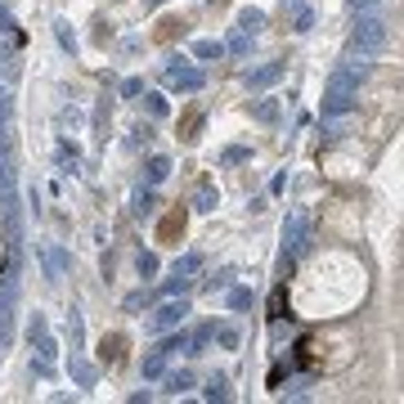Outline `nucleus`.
I'll list each match as a JSON object with an SVG mask.
<instances>
[{"instance_id":"nucleus-35","label":"nucleus","mask_w":404,"mask_h":404,"mask_svg":"<svg viewBox=\"0 0 404 404\" xmlns=\"http://www.w3.org/2000/svg\"><path fill=\"white\" fill-rule=\"evenodd\" d=\"M247 158H252L247 149H225V162H229V167H234V162H247Z\"/></svg>"},{"instance_id":"nucleus-4","label":"nucleus","mask_w":404,"mask_h":404,"mask_svg":"<svg viewBox=\"0 0 404 404\" xmlns=\"http://www.w3.org/2000/svg\"><path fill=\"white\" fill-rule=\"evenodd\" d=\"M167 81L176 85L180 94H198L202 85H207V76H202V67H189V63L176 54V59H167Z\"/></svg>"},{"instance_id":"nucleus-6","label":"nucleus","mask_w":404,"mask_h":404,"mask_svg":"<svg viewBox=\"0 0 404 404\" xmlns=\"http://www.w3.org/2000/svg\"><path fill=\"white\" fill-rule=\"evenodd\" d=\"M355 108H360V90H337V85L323 90V117H351Z\"/></svg>"},{"instance_id":"nucleus-1","label":"nucleus","mask_w":404,"mask_h":404,"mask_svg":"<svg viewBox=\"0 0 404 404\" xmlns=\"http://www.w3.org/2000/svg\"><path fill=\"white\" fill-rule=\"evenodd\" d=\"M387 41H391V23L378 14V9H369V14H355V27H351V50H360V54H378V50H387Z\"/></svg>"},{"instance_id":"nucleus-19","label":"nucleus","mask_w":404,"mask_h":404,"mask_svg":"<svg viewBox=\"0 0 404 404\" xmlns=\"http://www.w3.org/2000/svg\"><path fill=\"white\" fill-rule=\"evenodd\" d=\"M216 342L225 346V351H238V342H243V337H238L234 323H220V328H216Z\"/></svg>"},{"instance_id":"nucleus-37","label":"nucleus","mask_w":404,"mask_h":404,"mask_svg":"<svg viewBox=\"0 0 404 404\" xmlns=\"http://www.w3.org/2000/svg\"><path fill=\"white\" fill-rule=\"evenodd\" d=\"M269 314H274V319H278V314H283V287H278V292L269 296Z\"/></svg>"},{"instance_id":"nucleus-14","label":"nucleus","mask_w":404,"mask_h":404,"mask_svg":"<svg viewBox=\"0 0 404 404\" xmlns=\"http://www.w3.org/2000/svg\"><path fill=\"white\" fill-rule=\"evenodd\" d=\"M225 54H234V59H247V54H252V32H243V27H238V32L225 41Z\"/></svg>"},{"instance_id":"nucleus-17","label":"nucleus","mask_w":404,"mask_h":404,"mask_svg":"<svg viewBox=\"0 0 404 404\" xmlns=\"http://www.w3.org/2000/svg\"><path fill=\"white\" fill-rule=\"evenodd\" d=\"M202 269V256L198 252H185V256H176V265H171V274H185V278H194Z\"/></svg>"},{"instance_id":"nucleus-25","label":"nucleus","mask_w":404,"mask_h":404,"mask_svg":"<svg viewBox=\"0 0 404 404\" xmlns=\"http://www.w3.org/2000/svg\"><path fill=\"white\" fill-rule=\"evenodd\" d=\"M189 283H194V278H185V274H171L167 283H162V292H167V296H176V292H189Z\"/></svg>"},{"instance_id":"nucleus-7","label":"nucleus","mask_w":404,"mask_h":404,"mask_svg":"<svg viewBox=\"0 0 404 404\" xmlns=\"http://www.w3.org/2000/svg\"><path fill=\"white\" fill-rule=\"evenodd\" d=\"M167 369H171V351L158 342V346H153V351L140 360V378H144V382H162V373H167Z\"/></svg>"},{"instance_id":"nucleus-21","label":"nucleus","mask_w":404,"mask_h":404,"mask_svg":"<svg viewBox=\"0 0 404 404\" xmlns=\"http://www.w3.org/2000/svg\"><path fill=\"white\" fill-rule=\"evenodd\" d=\"M252 117H256V121H278V99H261V103L252 108Z\"/></svg>"},{"instance_id":"nucleus-10","label":"nucleus","mask_w":404,"mask_h":404,"mask_svg":"<svg viewBox=\"0 0 404 404\" xmlns=\"http://www.w3.org/2000/svg\"><path fill=\"white\" fill-rule=\"evenodd\" d=\"M14 346V296H0V355Z\"/></svg>"},{"instance_id":"nucleus-24","label":"nucleus","mask_w":404,"mask_h":404,"mask_svg":"<svg viewBox=\"0 0 404 404\" xmlns=\"http://www.w3.org/2000/svg\"><path fill=\"white\" fill-rule=\"evenodd\" d=\"M194 207H198V211H211V207H216V189H211V185H202L198 194H194Z\"/></svg>"},{"instance_id":"nucleus-5","label":"nucleus","mask_w":404,"mask_h":404,"mask_svg":"<svg viewBox=\"0 0 404 404\" xmlns=\"http://www.w3.org/2000/svg\"><path fill=\"white\" fill-rule=\"evenodd\" d=\"M305 211H292L287 216V229H283V269H292V256L305 252Z\"/></svg>"},{"instance_id":"nucleus-18","label":"nucleus","mask_w":404,"mask_h":404,"mask_svg":"<svg viewBox=\"0 0 404 404\" xmlns=\"http://www.w3.org/2000/svg\"><path fill=\"white\" fill-rule=\"evenodd\" d=\"M238 27H243V32H261V27H265V9H252V5H247L243 9V14H238Z\"/></svg>"},{"instance_id":"nucleus-22","label":"nucleus","mask_w":404,"mask_h":404,"mask_svg":"<svg viewBox=\"0 0 404 404\" xmlns=\"http://www.w3.org/2000/svg\"><path fill=\"white\" fill-rule=\"evenodd\" d=\"M54 36H59V45H63L67 54H76V36H72V27H67L63 18H59V23H54Z\"/></svg>"},{"instance_id":"nucleus-36","label":"nucleus","mask_w":404,"mask_h":404,"mask_svg":"<svg viewBox=\"0 0 404 404\" xmlns=\"http://www.w3.org/2000/svg\"><path fill=\"white\" fill-rule=\"evenodd\" d=\"M140 305H149V292H131L126 296V310H140Z\"/></svg>"},{"instance_id":"nucleus-20","label":"nucleus","mask_w":404,"mask_h":404,"mask_svg":"<svg viewBox=\"0 0 404 404\" xmlns=\"http://www.w3.org/2000/svg\"><path fill=\"white\" fill-rule=\"evenodd\" d=\"M135 269H140V278H153L158 274V252H140L135 256Z\"/></svg>"},{"instance_id":"nucleus-8","label":"nucleus","mask_w":404,"mask_h":404,"mask_svg":"<svg viewBox=\"0 0 404 404\" xmlns=\"http://www.w3.org/2000/svg\"><path fill=\"white\" fill-rule=\"evenodd\" d=\"M41 256H45V274H50V283H59V278L67 274V265H72V256H67L59 243H45Z\"/></svg>"},{"instance_id":"nucleus-31","label":"nucleus","mask_w":404,"mask_h":404,"mask_svg":"<svg viewBox=\"0 0 404 404\" xmlns=\"http://www.w3.org/2000/svg\"><path fill=\"white\" fill-rule=\"evenodd\" d=\"M121 360V337H112V342H103V364H117Z\"/></svg>"},{"instance_id":"nucleus-11","label":"nucleus","mask_w":404,"mask_h":404,"mask_svg":"<svg viewBox=\"0 0 404 404\" xmlns=\"http://www.w3.org/2000/svg\"><path fill=\"white\" fill-rule=\"evenodd\" d=\"M167 176H171V158H162V153H153V158L144 162V185H149V189H158V185H162V180H167Z\"/></svg>"},{"instance_id":"nucleus-32","label":"nucleus","mask_w":404,"mask_h":404,"mask_svg":"<svg viewBox=\"0 0 404 404\" xmlns=\"http://www.w3.org/2000/svg\"><path fill=\"white\" fill-rule=\"evenodd\" d=\"M121 94H126V99H135V94H144V81H140V76H126V81H121Z\"/></svg>"},{"instance_id":"nucleus-38","label":"nucleus","mask_w":404,"mask_h":404,"mask_svg":"<svg viewBox=\"0 0 404 404\" xmlns=\"http://www.w3.org/2000/svg\"><path fill=\"white\" fill-rule=\"evenodd\" d=\"M158 5H167V0H144V9H158Z\"/></svg>"},{"instance_id":"nucleus-28","label":"nucleus","mask_w":404,"mask_h":404,"mask_svg":"<svg viewBox=\"0 0 404 404\" xmlns=\"http://www.w3.org/2000/svg\"><path fill=\"white\" fill-rule=\"evenodd\" d=\"M153 211V189H140V194H135V216H149Z\"/></svg>"},{"instance_id":"nucleus-2","label":"nucleus","mask_w":404,"mask_h":404,"mask_svg":"<svg viewBox=\"0 0 404 404\" xmlns=\"http://www.w3.org/2000/svg\"><path fill=\"white\" fill-rule=\"evenodd\" d=\"M373 76V63H369V54H360V50H351L342 63L333 67V76H328V85H337V90H360L364 81Z\"/></svg>"},{"instance_id":"nucleus-15","label":"nucleus","mask_w":404,"mask_h":404,"mask_svg":"<svg viewBox=\"0 0 404 404\" xmlns=\"http://www.w3.org/2000/svg\"><path fill=\"white\" fill-rule=\"evenodd\" d=\"M194 59H202V63L225 59V41H194Z\"/></svg>"},{"instance_id":"nucleus-12","label":"nucleus","mask_w":404,"mask_h":404,"mask_svg":"<svg viewBox=\"0 0 404 404\" xmlns=\"http://www.w3.org/2000/svg\"><path fill=\"white\" fill-rule=\"evenodd\" d=\"M162 382H167V396H185V391L194 387V373H189V369H167Z\"/></svg>"},{"instance_id":"nucleus-30","label":"nucleus","mask_w":404,"mask_h":404,"mask_svg":"<svg viewBox=\"0 0 404 404\" xmlns=\"http://www.w3.org/2000/svg\"><path fill=\"white\" fill-rule=\"evenodd\" d=\"M14 117V94H9V85H0V121Z\"/></svg>"},{"instance_id":"nucleus-3","label":"nucleus","mask_w":404,"mask_h":404,"mask_svg":"<svg viewBox=\"0 0 404 404\" xmlns=\"http://www.w3.org/2000/svg\"><path fill=\"white\" fill-rule=\"evenodd\" d=\"M185 319H189V301H185V296H180V301H176V296H167V301L149 314V333L153 337H158V333H171V328H180Z\"/></svg>"},{"instance_id":"nucleus-23","label":"nucleus","mask_w":404,"mask_h":404,"mask_svg":"<svg viewBox=\"0 0 404 404\" xmlns=\"http://www.w3.org/2000/svg\"><path fill=\"white\" fill-rule=\"evenodd\" d=\"M67 337H72V351H81L85 328H81V314H76V310H72V319H67Z\"/></svg>"},{"instance_id":"nucleus-13","label":"nucleus","mask_w":404,"mask_h":404,"mask_svg":"<svg viewBox=\"0 0 404 404\" xmlns=\"http://www.w3.org/2000/svg\"><path fill=\"white\" fill-rule=\"evenodd\" d=\"M67 373H72V382H76V387H94V364H90V360H81V355H72Z\"/></svg>"},{"instance_id":"nucleus-29","label":"nucleus","mask_w":404,"mask_h":404,"mask_svg":"<svg viewBox=\"0 0 404 404\" xmlns=\"http://www.w3.org/2000/svg\"><path fill=\"white\" fill-rule=\"evenodd\" d=\"M45 333H50L45 314H32V323H27V337H32V346H36V337H45Z\"/></svg>"},{"instance_id":"nucleus-26","label":"nucleus","mask_w":404,"mask_h":404,"mask_svg":"<svg viewBox=\"0 0 404 404\" xmlns=\"http://www.w3.org/2000/svg\"><path fill=\"white\" fill-rule=\"evenodd\" d=\"M310 27H314V14H310V9H305V5H296V18H292V32H310Z\"/></svg>"},{"instance_id":"nucleus-34","label":"nucleus","mask_w":404,"mask_h":404,"mask_svg":"<svg viewBox=\"0 0 404 404\" xmlns=\"http://www.w3.org/2000/svg\"><path fill=\"white\" fill-rule=\"evenodd\" d=\"M346 5H351V9H355V14H369V9H378V5H382V0H346Z\"/></svg>"},{"instance_id":"nucleus-9","label":"nucleus","mask_w":404,"mask_h":404,"mask_svg":"<svg viewBox=\"0 0 404 404\" xmlns=\"http://www.w3.org/2000/svg\"><path fill=\"white\" fill-rule=\"evenodd\" d=\"M278 76H283V63H261V67H252V72H243V81L252 85V90H265V85H274Z\"/></svg>"},{"instance_id":"nucleus-16","label":"nucleus","mask_w":404,"mask_h":404,"mask_svg":"<svg viewBox=\"0 0 404 404\" xmlns=\"http://www.w3.org/2000/svg\"><path fill=\"white\" fill-rule=\"evenodd\" d=\"M202 400H211V404H216V400H229V378H220V373H216V378H207Z\"/></svg>"},{"instance_id":"nucleus-27","label":"nucleus","mask_w":404,"mask_h":404,"mask_svg":"<svg viewBox=\"0 0 404 404\" xmlns=\"http://www.w3.org/2000/svg\"><path fill=\"white\" fill-rule=\"evenodd\" d=\"M247 305H252V292H247V287H234V292H229V310H247Z\"/></svg>"},{"instance_id":"nucleus-33","label":"nucleus","mask_w":404,"mask_h":404,"mask_svg":"<svg viewBox=\"0 0 404 404\" xmlns=\"http://www.w3.org/2000/svg\"><path fill=\"white\" fill-rule=\"evenodd\" d=\"M144 99H149V112H153V117H167V99H162V94H144Z\"/></svg>"},{"instance_id":"nucleus-39","label":"nucleus","mask_w":404,"mask_h":404,"mask_svg":"<svg viewBox=\"0 0 404 404\" xmlns=\"http://www.w3.org/2000/svg\"><path fill=\"white\" fill-rule=\"evenodd\" d=\"M292 5H301V0H292Z\"/></svg>"}]
</instances>
